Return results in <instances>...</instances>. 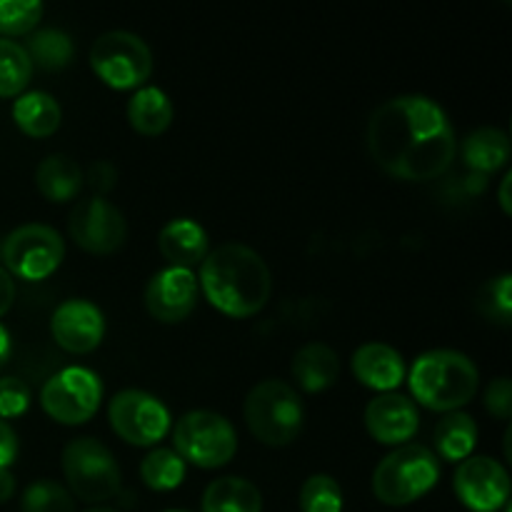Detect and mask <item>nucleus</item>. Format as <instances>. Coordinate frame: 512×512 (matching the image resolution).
<instances>
[{"label": "nucleus", "mask_w": 512, "mask_h": 512, "mask_svg": "<svg viewBox=\"0 0 512 512\" xmlns=\"http://www.w3.org/2000/svg\"><path fill=\"white\" fill-rule=\"evenodd\" d=\"M368 150L383 173L428 183L448 173L458 140L448 113L428 95H398L368 123Z\"/></svg>", "instance_id": "1"}, {"label": "nucleus", "mask_w": 512, "mask_h": 512, "mask_svg": "<svg viewBox=\"0 0 512 512\" xmlns=\"http://www.w3.org/2000/svg\"><path fill=\"white\" fill-rule=\"evenodd\" d=\"M198 285L218 313L228 318H253L273 295L268 263L243 243H223L200 263Z\"/></svg>", "instance_id": "2"}, {"label": "nucleus", "mask_w": 512, "mask_h": 512, "mask_svg": "<svg viewBox=\"0 0 512 512\" xmlns=\"http://www.w3.org/2000/svg\"><path fill=\"white\" fill-rule=\"evenodd\" d=\"M413 398L433 413H455L478 393V365L460 350H428L408 373Z\"/></svg>", "instance_id": "3"}, {"label": "nucleus", "mask_w": 512, "mask_h": 512, "mask_svg": "<svg viewBox=\"0 0 512 512\" xmlns=\"http://www.w3.org/2000/svg\"><path fill=\"white\" fill-rule=\"evenodd\" d=\"M248 430L268 448H285L303 433L305 408L298 390L285 380H260L243 405Z\"/></svg>", "instance_id": "4"}, {"label": "nucleus", "mask_w": 512, "mask_h": 512, "mask_svg": "<svg viewBox=\"0 0 512 512\" xmlns=\"http://www.w3.org/2000/svg\"><path fill=\"white\" fill-rule=\"evenodd\" d=\"M440 480V460L420 443L393 448L373 473L375 498L390 508H403L425 498Z\"/></svg>", "instance_id": "5"}, {"label": "nucleus", "mask_w": 512, "mask_h": 512, "mask_svg": "<svg viewBox=\"0 0 512 512\" xmlns=\"http://www.w3.org/2000/svg\"><path fill=\"white\" fill-rule=\"evenodd\" d=\"M63 475L68 493L90 505L115 498L123 483L113 450L98 438H75L65 445Z\"/></svg>", "instance_id": "6"}, {"label": "nucleus", "mask_w": 512, "mask_h": 512, "mask_svg": "<svg viewBox=\"0 0 512 512\" xmlns=\"http://www.w3.org/2000/svg\"><path fill=\"white\" fill-rule=\"evenodd\" d=\"M173 450L185 460V465L215 470L233 460L238 435L225 415L213 410H190L175 423Z\"/></svg>", "instance_id": "7"}, {"label": "nucleus", "mask_w": 512, "mask_h": 512, "mask_svg": "<svg viewBox=\"0 0 512 512\" xmlns=\"http://www.w3.org/2000/svg\"><path fill=\"white\" fill-rule=\"evenodd\" d=\"M90 68L113 90L143 88L153 73V53L140 35L108 30L90 50Z\"/></svg>", "instance_id": "8"}, {"label": "nucleus", "mask_w": 512, "mask_h": 512, "mask_svg": "<svg viewBox=\"0 0 512 512\" xmlns=\"http://www.w3.org/2000/svg\"><path fill=\"white\" fill-rule=\"evenodd\" d=\"M3 268L13 278L38 283L50 278L65 258V240L58 230L43 223H28L15 228L0 248Z\"/></svg>", "instance_id": "9"}, {"label": "nucleus", "mask_w": 512, "mask_h": 512, "mask_svg": "<svg viewBox=\"0 0 512 512\" xmlns=\"http://www.w3.org/2000/svg\"><path fill=\"white\" fill-rule=\"evenodd\" d=\"M103 403V383L98 373L83 365H70L45 380L40 405L45 415L60 425H83Z\"/></svg>", "instance_id": "10"}, {"label": "nucleus", "mask_w": 512, "mask_h": 512, "mask_svg": "<svg viewBox=\"0 0 512 512\" xmlns=\"http://www.w3.org/2000/svg\"><path fill=\"white\" fill-rule=\"evenodd\" d=\"M108 420L113 433L135 448H153L168 438L173 428V418L163 400L138 388L120 390L113 395L108 405Z\"/></svg>", "instance_id": "11"}, {"label": "nucleus", "mask_w": 512, "mask_h": 512, "mask_svg": "<svg viewBox=\"0 0 512 512\" xmlns=\"http://www.w3.org/2000/svg\"><path fill=\"white\" fill-rule=\"evenodd\" d=\"M68 233L85 253L110 255L123 248L128 238V223L118 205L93 195L88 200H80L73 208L68 218Z\"/></svg>", "instance_id": "12"}, {"label": "nucleus", "mask_w": 512, "mask_h": 512, "mask_svg": "<svg viewBox=\"0 0 512 512\" xmlns=\"http://www.w3.org/2000/svg\"><path fill=\"white\" fill-rule=\"evenodd\" d=\"M455 495L470 512H498L510 505L508 468L488 455H470L455 470Z\"/></svg>", "instance_id": "13"}, {"label": "nucleus", "mask_w": 512, "mask_h": 512, "mask_svg": "<svg viewBox=\"0 0 512 512\" xmlns=\"http://www.w3.org/2000/svg\"><path fill=\"white\" fill-rule=\"evenodd\" d=\"M143 300L158 323H183L198 305V278L193 270L168 265L148 280Z\"/></svg>", "instance_id": "14"}, {"label": "nucleus", "mask_w": 512, "mask_h": 512, "mask_svg": "<svg viewBox=\"0 0 512 512\" xmlns=\"http://www.w3.org/2000/svg\"><path fill=\"white\" fill-rule=\"evenodd\" d=\"M53 340L70 355H88L103 343L105 318L90 300L70 298L55 308L50 320Z\"/></svg>", "instance_id": "15"}, {"label": "nucleus", "mask_w": 512, "mask_h": 512, "mask_svg": "<svg viewBox=\"0 0 512 512\" xmlns=\"http://www.w3.org/2000/svg\"><path fill=\"white\" fill-rule=\"evenodd\" d=\"M365 430L370 438L380 445H400L410 443L420 428L418 408L410 398L400 393H380L378 398L365 405Z\"/></svg>", "instance_id": "16"}, {"label": "nucleus", "mask_w": 512, "mask_h": 512, "mask_svg": "<svg viewBox=\"0 0 512 512\" xmlns=\"http://www.w3.org/2000/svg\"><path fill=\"white\" fill-rule=\"evenodd\" d=\"M353 375L375 393H395L408 378V368L393 345L365 343L353 353Z\"/></svg>", "instance_id": "17"}, {"label": "nucleus", "mask_w": 512, "mask_h": 512, "mask_svg": "<svg viewBox=\"0 0 512 512\" xmlns=\"http://www.w3.org/2000/svg\"><path fill=\"white\" fill-rule=\"evenodd\" d=\"M160 255L170 263V268L193 270L210 253L208 233L193 218H175L160 230L158 235Z\"/></svg>", "instance_id": "18"}, {"label": "nucleus", "mask_w": 512, "mask_h": 512, "mask_svg": "<svg viewBox=\"0 0 512 512\" xmlns=\"http://www.w3.org/2000/svg\"><path fill=\"white\" fill-rule=\"evenodd\" d=\"M295 385L305 393H323L338 383L340 375V358L330 345L325 343H308L293 355L290 363Z\"/></svg>", "instance_id": "19"}, {"label": "nucleus", "mask_w": 512, "mask_h": 512, "mask_svg": "<svg viewBox=\"0 0 512 512\" xmlns=\"http://www.w3.org/2000/svg\"><path fill=\"white\" fill-rule=\"evenodd\" d=\"M13 120L28 138H50L60 128L63 110L58 100L45 90H30L15 98Z\"/></svg>", "instance_id": "20"}, {"label": "nucleus", "mask_w": 512, "mask_h": 512, "mask_svg": "<svg viewBox=\"0 0 512 512\" xmlns=\"http://www.w3.org/2000/svg\"><path fill=\"white\" fill-rule=\"evenodd\" d=\"M173 103H170L168 93L155 85H143L133 93V98L128 100V123L135 133L148 135H163L165 130L173 123Z\"/></svg>", "instance_id": "21"}, {"label": "nucleus", "mask_w": 512, "mask_h": 512, "mask_svg": "<svg viewBox=\"0 0 512 512\" xmlns=\"http://www.w3.org/2000/svg\"><path fill=\"white\" fill-rule=\"evenodd\" d=\"M83 170L70 155L53 153L45 160H40L35 170V185L50 203H68L83 188Z\"/></svg>", "instance_id": "22"}, {"label": "nucleus", "mask_w": 512, "mask_h": 512, "mask_svg": "<svg viewBox=\"0 0 512 512\" xmlns=\"http://www.w3.org/2000/svg\"><path fill=\"white\" fill-rule=\"evenodd\" d=\"M435 458H443L448 463H463L470 458L478 445V425H475L473 415L455 410V413H445L443 420H438L433 433Z\"/></svg>", "instance_id": "23"}, {"label": "nucleus", "mask_w": 512, "mask_h": 512, "mask_svg": "<svg viewBox=\"0 0 512 512\" xmlns=\"http://www.w3.org/2000/svg\"><path fill=\"white\" fill-rule=\"evenodd\" d=\"M463 160L468 170L488 178L495 170L505 168L510 160V138L500 128H478L463 140Z\"/></svg>", "instance_id": "24"}, {"label": "nucleus", "mask_w": 512, "mask_h": 512, "mask_svg": "<svg viewBox=\"0 0 512 512\" xmlns=\"http://www.w3.org/2000/svg\"><path fill=\"white\" fill-rule=\"evenodd\" d=\"M203 512H263V495L250 480L225 475L203 493Z\"/></svg>", "instance_id": "25"}, {"label": "nucleus", "mask_w": 512, "mask_h": 512, "mask_svg": "<svg viewBox=\"0 0 512 512\" xmlns=\"http://www.w3.org/2000/svg\"><path fill=\"white\" fill-rule=\"evenodd\" d=\"M185 473H188V465L173 448H153L140 460V478L155 493H170L180 488Z\"/></svg>", "instance_id": "26"}, {"label": "nucleus", "mask_w": 512, "mask_h": 512, "mask_svg": "<svg viewBox=\"0 0 512 512\" xmlns=\"http://www.w3.org/2000/svg\"><path fill=\"white\" fill-rule=\"evenodd\" d=\"M25 50H28L30 63L43 70H63L75 55L70 35L58 28H45L33 33Z\"/></svg>", "instance_id": "27"}, {"label": "nucleus", "mask_w": 512, "mask_h": 512, "mask_svg": "<svg viewBox=\"0 0 512 512\" xmlns=\"http://www.w3.org/2000/svg\"><path fill=\"white\" fill-rule=\"evenodd\" d=\"M33 63L25 45L10 38H0V98H18L28 88Z\"/></svg>", "instance_id": "28"}, {"label": "nucleus", "mask_w": 512, "mask_h": 512, "mask_svg": "<svg viewBox=\"0 0 512 512\" xmlns=\"http://www.w3.org/2000/svg\"><path fill=\"white\" fill-rule=\"evenodd\" d=\"M20 510L23 512H75V500L55 480H35L23 490L20 498Z\"/></svg>", "instance_id": "29"}, {"label": "nucleus", "mask_w": 512, "mask_h": 512, "mask_svg": "<svg viewBox=\"0 0 512 512\" xmlns=\"http://www.w3.org/2000/svg\"><path fill=\"white\" fill-rule=\"evenodd\" d=\"M303 512H343V488L333 475H310L300 488Z\"/></svg>", "instance_id": "30"}, {"label": "nucleus", "mask_w": 512, "mask_h": 512, "mask_svg": "<svg viewBox=\"0 0 512 512\" xmlns=\"http://www.w3.org/2000/svg\"><path fill=\"white\" fill-rule=\"evenodd\" d=\"M475 305H478V310L490 323H498L503 328H508L512 320V275L503 273L498 278L488 280L480 288Z\"/></svg>", "instance_id": "31"}, {"label": "nucleus", "mask_w": 512, "mask_h": 512, "mask_svg": "<svg viewBox=\"0 0 512 512\" xmlns=\"http://www.w3.org/2000/svg\"><path fill=\"white\" fill-rule=\"evenodd\" d=\"M43 18L38 0H0V38L28 35Z\"/></svg>", "instance_id": "32"}, {"label": "nucleus", "mask_w": 512, "mask_h": 512, "mask_svg": "<svg viewBox=\"0 0 512 512\" xmlns=\"http://www.w3.org/2000/svg\"><path fill=\"white\" fill-rule=\"evenodd\" d=\"M30 408V390L18 378H0V420L20 418Z\"/></svg>", "instance_id": "33"}, {"label": "nucleus", "mask_w": 512, "mask_h": 512, "mask_svg": "<svg viewBox=\"0 0 512 512\" xmlns=\"http://www.w3.org/2000/svg\"><path fill=\"white\" fill-rule=\"evenodd\" d=\"M485 410L498 420H510L512 415V383L510 378L500 375L485 390Z\"/></svg>", "instance_id": "34"}, {"label": "nucleus", "mask_w": 512, "mask_h": 512, "mask_svg": "<svg viewBox=\"0 0 512 512\" xmlns=\"http://www.w3.org/2000/svg\"><path fill=\"white\" fill-rule=\"evenodd\" d=\"M115 178H118V173H115V168L108 163V160H98V163L90 165L88 183L90 188L98 190V198H103L108 190L115 188Z\"/></svg>", "instance_id": "35"}, {"label": "nucleus", "mask_w": 512, "mask_h": 512, "mask_svg": "<svg viewBox=\"0 0 512 512\" xmlns=\"http://www.w3.org/2000/svg\"><path fill=\"white\" fill-rule=\"evenodd\" d=\"M18 458V435H15L13 425L0 420V470L10 468Z\"/></svg>", "instance_id": "36"}, {"label": "nucleus", "mask_w": 512, "mask_h": 512, "mask_svg": "<svg viewBox=\"0 0 512 512\" xmlns=\"http://www.w3.org/2000/svg\"><path fill=\"white\" fill-rule=\"evenodd\" d=\"M13 300H15V283H13V275L0 265V318L13 308Z\"/></svg>", "instance_id": "37"}, {"label": "nucleus", "mask_w": 512, "mask_h": 512, "mask_svg": "<svg viewBox=\"0 0 512 512\" xmlns=\"http://www.w3.org/2000/svg\"><path fill=\"white\" fill-rule=\"evenodd\" d=\"M15 495V475L10 473V468L0 470V505L8 503Z\"/></svg>", "instance_id": "38"}, {"label": "nucleus", "mask_w": 512, "mask_h": 512, "mask_svg": "<svg viewBox=\"0 0 512 512\" xmlns=\"http://www.w3.org/2000/svg\"><path fill=\"white\" fill-rule=\"evenodd\" d=\"M510 183H512V173L508 170V173H505V178L500 180V193H498L500 208H503L505 215L512 213V205H510Z\"/></svg>", "instance_id": "39"}, {"label": "nucleus", "mask_w": 512, "mask_h": 512, "mask_svg": "<svg viewBox=\"0 0 512 512\" xmlns=\"http://www.w3.org/2000/svg\"><path fill=\"white\" fill-rule=\"evenodd\" d=\"M10 350H13V340H10L8 328H5V325L0 323V368H3V365L8 363Z\"/></svg>", "instance_id": "40"}, {"label": "nucleus", "mask_w": 512, "mask_h": 512, "mask_svg": "<svg viewBox=\"0 0 512 512\" xmlns=\"http://www.w3.org/2000/svg\"><path fill=\"white\" fill-rule=\"evenodd\" d=\"M85 512H120V510H115V508H93V510H85Z\"/></svg>", "instance_id": "41"}, {"label": "nucleus", "mask_w": 512, "mask_h": 512, "mask_svg": "<svg viewBox=\"0 0 512 512\" xmlns=\"http://www.w3.org/2000/svg\"><path fill=\"white\" fill-rule=\"evenodd\" d=\"M165 512H188V510H165Z\"/></svg>", "instance_id": "42"}, {"label": "nucleus", "mask_w": 512, "mask_h": 512, "mask_svg": "<svg viewBox=\"0 0 512 512\" xmlns=\"http://www.w3.org/2000/svg\"><path fill=\"white\" fill-rule=\"evenodd\" d=\"M0 248H3V243H0Z\"/></svg>", "instance_id": "43"}]
</instances>
